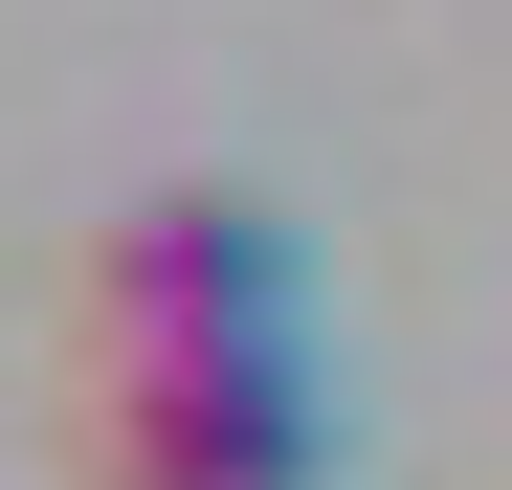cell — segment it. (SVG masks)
Segmentation results:
<instances>
[{
    "label": "cell",
    "mask_w": 512,
    "mask_h": 490,
    "mask_svg": "<svg viewBox=\"0 0 512 490\" xmlns=\"http://www.w3.org/2000/svg\"><path fill=\"white\" fill-rule=\"evenodd\" d=\"M90 312H112V357H245V335H290L312 290H290V223L268 201H201L179 179V201H134L90 245Z\"/></svg>",
    "instance_id": "obj_1"
},
{
    "label": "cell",
    "mask_w": 512,
    "mask_h": 490,
    "mask_svg": "<svg viewBox=\"0 0 512 490\" xmlns=\"http://www.w3.org/2000/svg\"><path fill=\"white\" fill-rule=\"evenodd\" d=\"M334 424H312V357L245 335V357H112V468L134 490H290Z\"/></svg>",
    "instance_id": "obj_2"
}]
</instances>
